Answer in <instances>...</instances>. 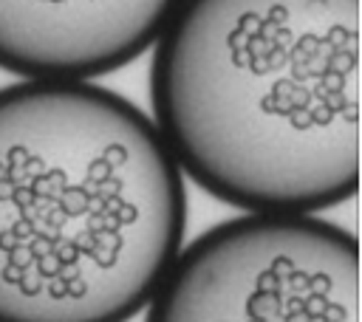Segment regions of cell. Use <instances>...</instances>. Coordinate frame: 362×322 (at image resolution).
<instances>
[{
	"label": "cell",
	"mask_w": 362,
	"mask_h": 322,
	"mask_svg": "<svg viewBox=\"0 0 362 322\" xmlns=\"http://www.w3.org/2000/svg\"><path fill=\"white\" fill-rule=\"evenodd\" d=\"M178 169L249 215H314L362 175L359 0H181L150 62Z\"/></svg>",
	"instance_id": "6da1fadb"
},
{
	"label": "cell",
	"mask_w": 362,
	"mask_h": 322,
	"mask_svg": "<svg viewBox=\"0 0 362 322\" xmlns=\"http://www.w3.org/2000/svg\"><path fill=\"white\" fill-rule=\"evenodd\" d=\"M184 178L93 82L0 88V322H127L181 254Z\"/></svg>",
	"instance_id": "7a4b0ae2"
},
{
	"label": "cell",
	"mask_w": 362,
	"mask_h": 322,
	"mask_svg": "<svg viewBox=\"0 0 362 322\" xmlns=\"http://www.w3.org/2000/svg\"><path fill=\"white\" fill-rule=\"evenodd\" d=\"M144 322H362L359 240L317 215H240L198 234Z\"/></svg>",
	"instance_id": "3957f363"
},
{
	"label": "cell",
	"mask_w": 362,
	"mask_h": 322,
	"mask_svg": "<svg viewBox=\"0 0 362 322\" xmlns=\"http://www.w3.org/2000/svg\"><path fill=\"white\" fill-rule=\"evenodd\" d=\"M181 0H0V68L88 82L141 56Z\"/></svg>",
	"instance_id": "277c9868"
}]
</instances>
